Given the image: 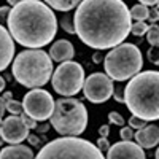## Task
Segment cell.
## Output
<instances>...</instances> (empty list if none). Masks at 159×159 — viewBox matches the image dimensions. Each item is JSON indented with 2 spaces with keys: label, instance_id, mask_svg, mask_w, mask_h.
Here are the masks:
<instances>
[{
  "label": "cell",
  "instance_id": "obj_7",
  "mask_svg": "<svg viewBox=\"0 0 159 159\" xmlns=\"http://www.w3.org/2000/svg\"><path fill=\"white\" fill-rule=\"evenodd\" d=\"M143 57L140 49L132 43H121L115 46L103 57V67L107 75L116 81H126L140 73Z\"/></svg>",
  "mask_w": 159,
  "mask_h": 159
},
{
  "label": "cell",
  "instance_id": "obj_2",
  "mask_svg": "<svg viewBox=\"0 0 159 159\" xmlns=\"http://www.w3.org/2000/svg\"><path fill=\"white\" fill-rule=\"evenodd\" d=\"M8 30L19 45L38 49L56 37L57 19L46 3L40 0H22L10 11Z\"/></svg>",
  "mask_w": 159,
  "mask_h": 159
},
{
  "label": "cell",
  "instance_id": "obj_29",
  "mask_svg": "<svg viewBox=\"0 0 159 159\" xmlns=\"http://www.w3.org/2000/svg\"><path fill=\"white\" fill-rule=\"evenodd\" d=\"M10 8L8 7H0V25H3L8 22V16H10Z\"/></svg>",
  "mask_w": 159,
  "mask_h": 159
},
{
  "label": "cell",
  "instance_id": "obj_6",
  "mask_svg": "<svg viewBox=\"0 0 159 159\" xmlns=\"http://www.w3.org/2000/svg\"><path fill=\"white\" fill-rule=\"evenodd\" d=\"M35 159H107L97 145L80 137H61L40 148Z\"/></svg>",
  "mask_w": 159,
  "mask_h": 159
},
{
  "label": "cell",
  "instance_id": "obj_24",
  "mask_svg": "<svg viewBox=\"0 0 159 159\" xmlns=\"http://www.w3.org/2000/svg\"><path fill=\"white\" fill-rule=\"evenodd\" d=\"M148 61L151 62V64H154V65H159V45H156V46H151L150 49H148Z\"/></svg>",
  "mask_w": 159,
  "mask_h": 159
},
{
  "label": "cell",
  "instance_id": "obj_36",
  "mask_svg": "<svg viewBox=\"0 0 159 159\" xmlns=\"http://www.w3.org/2000/svg\"><path fill=\"white\" fill-rule=\"evenodd\" d=\"M2 97H3V100H5V102H8V100H11V99H13V94H11L10 91H7V92H3V96H2Z\"/></svg>",
  "mask_w": 159,
  "mask_h": 159
},
{
  "label": "cell",
  "instance_id": "obj_28",
  "mask_svg": "<svg viewBox=\"0 0 159 159\" xmlns=\"http://www.w3.org/2000/svg\"><path fill=\"white\" fill-rule=\"evenodd\" d=\"M21 118H22V121H24V124L27 126L29 129H35V127H37V121H35V119H34L32 116H29V115L25 113V111H24V113L21 115Z\"/></svg>",
  "mask_w": 159,
  "mask_h": 159
},
{
  "label": "cell",
  "instance_id": "obj_35",
  "mask_svg": "<svg viewBox=\"0 0 159 159\" xmlns=\"http://www.w3.org/2000/svg\"><path fill=\"white\" fill-rule=\"evenodd\" d=\"M139 2H140V3H143V5H147V7H148V5H156V3L159 2V0H139Z\"/></svg>",
  "mask_w": 159,
  "mask_h": 159
},
{
  "label": "cell",
  "instance_id": "obj_11",
  "mask_svg": "<svg viewBox=\"0 0 159 159\" xmlns=\"http://www.w3.org/2000/svg\"><path fill=\"white\" fill-rule=\"evenodd\" d=\"M0 134L5 139L7 143H13L18 145L22 140H25L29 137V127L24 124L22 118L11 115L8 118H5L2 121V127H0Z\"/></svg>",
  "mask_w": 159,
  "mask_h": 159
},
{
  "label": "cell",
  "instance_id": "obj_26",
  "mask_svg": "<svg viewBox=\"0 0 159 159\" xmlns=\"http://www.w3.org/2000/svg\"><path fill=\"white\" fill-rule=\"evenodd\" d=\"M134 129H132L130 126L129 127H121V130H119V137H121V140H132L134 139Z\"/></svg>",
  "mask_w": 159,
  "mask_h": 159
},
{
  "label": "cell",
  "instance_id": "obj_38",
  "mask_svg": "<svg viewBox=\"0 0 159 159\" xmlns=\"http://www.w3.org/2000/svg\"><path fill=\"white\" fill-rule=\"evenodd\" d=\"M3 89H5V78L0 76V92H2Z\"/></svg>",
  "mask_w": 159,
  "mask_h": 159
},
{
  "label": "cell",
  "instance_id": "obj_25",
  "mask_svg": "<svg viewBox=\"0 0 159 159\" xmlns=\"http://www.w3.org/2000/svg\"><path fill=\"white\" fill-rule=\"evenodd\" d=\"M129 126L132 127V129H142V127H145L147 126V121L145 119H142V118H139V116H134L132 115V118H129Z\"/></svg>",
  "mask_w": 159,
  "mask_h": 159
},
{
  "label": "cell",
  "instance_id": "obj_37",
  "mask_svg": "<svg viewBox=\"0 0 159 159\" xmlns=\"http://www.w3.org/2000/svg\"><path fill=\"white\" fill-rule=\"evenodd\" d=\"M92 61H94V62H100V61H102V56H100V52H96V54L92 56Z\"/></svg>",
  "mask_w": 159,
  "mask_h": 159
},
{
  "label": "cell",
  "instance_id": "obj_30",
  "mask_svg": "<svg viewBox=\"0 0 159 159\" xmlns=\"http://www.w3.org/2000/svg\"><path fill=\"white\" fill-rule=\"evenodd\" d=\"M113 97H115L116 102H124V91L115 89V91H113Z\"/></svg>",
  "mask_w": 159,
  "mask_h": 159
},
{
  "label": "cell",
  "instance_id": "obj_22",
  "mask_svg": "<svg viewBox=\"0 0 159 159\" xmlns=\"http://www.w3.org/2000/svg\"><path fill=\"white\" fill-rule=\"evenodd\" d=\"M147 40H148V43H150L151 46L159 45V27H157L156 24H153L151 27L148 29V32H147Z\"/></svg>",
  "mask_w": 159,
  "mask_h": 159
},
{
  "label": "cell",
  "instance_id": "obj_32",
  "mask_svg": "<svg viewBox=\"0 0 159 159\" xmlns=\"http://www.w3.org/2000/svg\"><path fill=\"white\" fill-rule=\"evenodd\" d=\"M5 110H7V102L3 100V97H0V118H3Z\"/></svg>",
  "mask_w": 159,
  "mask_h": 159
},
{
  "label": "cell",
  "instance_id": "obj_19",
  "mask_svg": "<svg viewBox=\"0 0 159 159\" xmlns=\"http://www.w3.org/2000/svg\"><path fill=\"white\" fill-rule=\"evenodd\" d=\"M61 27L67 32V34H76L75 30V18L69 13H64L61 18Z\"/></svg>",
  "mask_w": 159,
  "mask_h": 159
},
{
  "label": "cell",
  "instance_id": "obj_17",
  "mask_svg": "<svg viewBox=\"0 0 159 159\" xmlns=\"http://www.w3.org/2000/svg\"><path fill=\"white\" fill-rule=\"evenodd\" d=\"M81 2H83V0H45V3H48V7L54 8L57 11H64V13L73 10Z\"/></svg>",
  "mask_w": 159,
  "mask_h": 159
},
{
  "label": "cell",
  "instance_id": "obj_33",
  "mask_svg": "<svg viewBox=\"0 0 159 159\" xmlns=\"http://www.w3.org/2000/svg\"><path fill=\"white\" fill-rule=\"evenodd\" d=\"M27 140H29V143L32 145V147H40V142H38V139L35 135H29Z\"/></svg>",
  "mask_w": 159,
  "mask_h": 159
},
{
  "label": "cell",
  "instance_id": "obj_27",
  "mask_svg": "<svg viewBox=\"0 0 159 159\" xmlns=\"http://www.w3.org/2000/svg\"><path fill=\"white\" fill-rule=\"evenodd\" d=\"M96 145H97V148H99L102 153H103V151L107 153V151L110 150V147H111L110 142H108V137H100V139L97 140V143H96Z\"/></svg>",
  "mask_w": 159,
  "mask_h": 159
},
{
  "label": "cell",
  "instance_id": "obj_12",
  "mask_svg": "<svg viewBox=\"0 0 159 159\" xmlns=\"http://www.w3.org/2000/svg\"><path fill=\"white\" fill-rule=\"evenodd\" d=\"M107 159H145V151L139 143L123 140L111 145L107 151Z\"/></svg>",
  "mask_w": 159,
  "mask_h": 159
},
{
  "label": "cell",
  "instance_id": "obj_16",
  "mask_svg": "<svg viewBox=\"0 0 159 159\" xmlns=\"http://www.w3.org/2000/svg\"><path fill=\"white\" fill-rule=\"evenodd\" d=\"M0 159H35L32 148L25 145H10L0 151Z\"/></svg>",
  "mask_w": 159,
  "mask_h": 159
},
{
  "label": "cell",
  "instance_id": "obj_3",
  "mask_svg": "<svg viewBox=\"0 0 159 159\" xmlns=\"http://www.w3.org/2000/svg\"><path fill=\"white\" fill-rule=\"evenodd\" d=\"M124 103L129 111L145 121L159 119V72H140L124 88Z\"/></svg>",
  "mask_w": 159,
  "mask_h": 159
},
{
  "label": "cell",
  "instance_id": "obj_4",
  "mask_svg": "<svg viewBox=\"0 0 159 159\" xmlns=\"http://www.w3.org/2000/svg\"><path fill=\"white\" fill-rule=\"evenodd\" d=\"M52 75V59L42 49H25L13 61L15 80L30 89L45 86Z\"/></svg>",
  "mask_w": 159,
  "mask_h": 159
},
{
  "label": "cell",
  "instance_id": "obj_21",
  "mask_svg": "<svg viewBox=\"0 0 159 159\" xmlns=\"http://www.w3.org/2000/svg\"><path fill=\"white\" fill-rule=\"evenodd\" d=\"M148 25H147V22L145 21H137V22H134L132 24V27H130V34H134L135 37H142V35H145L148 32Z\"/></svg>",
  "mask_w": 159,
  "mask_h": 159
},
{
  "label": "cell",
  "instance_id": "obj_40",
  "mask_svg": "<svg viewBox=\"0 0 159 159\" xmlns=\"http://www.w3.org/2000/svg\"><path fill=\"white\" fill-rule=\"evenodd\" d=\"M48 127H49V126H48V124H45V126L40 127V130H42V132H46V130H48Z\"/></svg>",
  "mask_w": 159,
  "mask_h": 159
},
{
  "label": "cell",
  "instance_id": "obj_1",
  "mask_svg": "<svg viewBox=\"0 0 159 159\" xmlns=\"http://www.w3.org/2000/svg\"><path fill=\"white\" fill-rule=\"evenodd\" d=\"M73 18L80 40L96 49L121 45L132 27L130 11L123 0H83Z\"/></svg>",
  "mask_w": 159,
  "mask_h": 159
},
{
  "label": "cell",
  "instance_id": "obj_10",
  "mask_svg": "<svg viewBox=\"0 0 159 159\" xmlns=\"http://www.w3.org/2000/svg\"><path fill=\"white\" fill-rule=\"evenodd\" d=\"M84 96L92 103H103L113 96V80L105 73H92L84 81Z\"/></svg>",
  "mask_w": 159,
  "mask_h": 159
},
{
  "label": "cell",
  "instance_id": "obj_31",
  "mask_svg": "<svg viewBox=\"0 0 159 159\" xmlns=\"http://www.w3.org/2000/svg\"><path fill=\"white\" fill-rule=\"evenodd\" d=\"M99 134H100V137H108V135H110V126H108V124H103V126H100V129H99Z\"/></svg>",
  "mask_w": 159,
  "mask_h": 159
},
{
  "label": "cell",
  "instance_id": "obj_23",
  "mask_svg": "<svg viewBox=\"0 0 159 159\" xmlns=\"http://www.w3.org/2000/svg\"><path fill=\"white\" fill-rule=\"evenodd\" d=\"M108 119H110V123L115 124V126H119V127L124 126V118H123L121 113H118V111H110L108 113Z\"/></svg>",
  "mask_w": 159,
  "mask_h": 159
},
{
  "label": "cell",
  "instance_id": "obj_13",
  "mask_svg": "<svg viewBox=\"0 0 159 159\" xmlns=\"http://www.w3.org/2000/svg\"><path fill=\"white\" fill-rule=\"evenodd\" d=\"M15 56V42L11 34L0 25V72L5 70Z\"/></svg>",
  "mask_w": 159,
  "mask_h": 159
},
{
  "label": "cell",
  "instance_id": "obj_9",
  "mask_svg": "<svg viewBox=\"0 0 159 159\" xmlns=\"http://www.w3.org/2000/svg\"><path fill=\"white\" fill-rule=\"evenodd\" d=\"M24 111L29 116H32L35 121H45L49 119L54 110V100L51 94L45 89H30L27 94L24 96L22 100Z\"/></svg>",
  "mask_w": 159,
  "mask_h": 159
},
{
  "label": "cell",
  "instance_id": "obj_42",
  "mask_svg": "<svg viewBox=\"0 0 159 159\" xmlns=\"http://www.w3.org/2000/svg\"><path fill=\"white\" fill-rule=\"evenodd\" d=\"M3 143H5V139L2 137V134H0V147H2V145H3Z\"/></svg>",
  "mask_w": 159,
  "mask_h": 159
},
{
  "label": "cell",
  "instance_id": "obj_43",
  "mask_svg": "<svg viewBox=\"0 0 159 159\" xmlns=\"http://www.w3.org/2000/svg\"><path fill=\"white\" fill-rule=\"evenodd\" d=\"M154 156H156V159H159V148L156 150V154H154Z\"/></svg>",
  "mask_w": 159,
  "mask_h": 159
},
{
  "label": "cell",
  "instance_id": "obj_41",
  "mask_svg": "<svg viewBox=\"0 0 159 159\" xmlns=\"http://www.w3.org/2000/svg\"><path fill=\"white\" fill-rule=\"evenodd\" d=\"M154 10H156V13H157V19H159V2L154 5Z\"/></svg>",
  "mask_w": 159,
  "mask_h": 159
},
{
  "label": "cell",
  "instance_id": "obj_5",
  "mask_svg": "<svg viewBox=\"0 0 159 159\" xmlns=\"http://www.w3.org/2000/svg\"><path fill=\"white\" fill-rule=\"evenodd\" d=\"M51 126L62 137H78L88 126V110L76 99L67 97L54 102L51 115Z\"/></svg>",
  "mask_w": 159,
  "mask_h": 159
},
{
  "label": "cell",
  "instance_id": "obj_39",
  "mask_svg": "<svg viewBox=\"0 0 159 159\" xmlns=\"http://www.w3.org/2000/svg\"><path fill=\"white\" fill-rule=\"evenodd\" d=\"M7 2H8L10 5H13V7H15V5H18V3H21V2H22V0H7Z\"/></svg>",
  "mask_w": 159,
  "mask_h": 159
},
{
  "label": "cell",
  "instance_id": "obj_20",
  "mask_svg": "<svg viewBox=\"0 0 159 159\" xmlns=\"http://www.w3.org/2000/svg\"><path fill=\"white\" fill-rule=\"evenodd\" d=\"M7 110L11 113V115H16V116H21L24 113V107H22V103L19 100H15V99H11L7 102Z\"/></svg>",
  "mask_w": 159,
  "mask_h": 159
},
{
  "label": "cell",
  "instance_id": "obj_44",
  "mask_svg": "<svg viewBox=\"0 0 159 159\" xmlns=\"http://www.w3.org/2000/svg\"><path fill=\"white\" fill-rule=\"evenodd\" d=\"M2 121H3V119H2V118H0V127H2Z\"/></svg>",
  "mask_w": 159,
  "mask_h": 159
},
{
  "label": "cell",
  "instance_id": "obj_18",
  "mask_svg": "<svg viewBox=\"0 0 159 159\" xmlns=\"http://www.w3.org/2000/svg\"><path fill=\"white\" fill-rule=\"evenodd\" d=\"M129 11H130V18L135 19V21H145V19L150 18V10H148L147 5H143V3L134 5Z\"/></svg>",
  "mask_w": 159,
  "mask_h": 159
},
{
  "label": "cell",
  "instance_id": "obj_34",
  "mask_svg": "<svg viewBox=\"0 0 159 159\" xmlns=\"http://www.w3.org/2000/svg\"><path fill=\"white\" fill-rule=\"evenodd\" d=\"M151 22H156V21H159L157 19V13H156V10L153 8V10H150V18H148Z\"/></svg>",
  "mask_w": 159,
  "mask_h": 159
},
{
  "label": "cell",
  "instance_id": "obj_14",
  "mask_svg": "<svg viewBox=\"0 0 159 159\" xmlns=\"http://www.w3.org/2000/svg\"><path fill=\"white\" fill-rule=\"evenodd\" d=\"M135 142L140 145L142 148H154L159 143V127L154 124H147L145 127L139 129L134 135Z\"/></svg>",
  "mask_w": 159,
  "mask_h": 159
},
{
  "label": "cell",
  "instance_id": "obj_15",
  "mask_svg": "<svg viewBox=\"0 0 159 159\" xmlns=\"http://www.w3.org/2000/svg\"><path fill=\"white\" fill-rule=\"evenodd\" d=\"M49 56L56 62H67V61H72V57L75 56V48L69 40H57L51 46Z\"/></svg>",
  "mask_w": 159,
  "mask_h": 159
},
{
  "label": "cell",
  "instance_id": "obj_8",
  "mask_svg": "<svg viewBox=\"0 0 159 159\" xmlns=\"http://www.w3.org/2000/svg\"><path fill=\"white\" fill-rule=\"evenodd\" d=\"M84 81H86V78H84L83 67L73 61L62 62L56 69V72L52 73V78H51L52 89L57 94L65 96V97H72L78 94L83 89Z\"/></svg>",
  "mask_w": 159,
  "mask_h": 159
}]
</instances>
